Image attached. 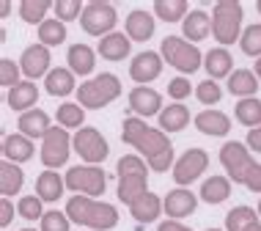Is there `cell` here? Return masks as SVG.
I'll return each instance as SVG.
<instances>
[{
	"mask_svg": "<svg viewBox=\"0 0 261 231\" xmlns=\"http://www.w3.org/2000/svg\"><path fill=\"white\" fill-rule=\"evenodd\" d=\"M25 185V173L22 168L17 163H9V160H3L0 163V193H3V198H11V195H17L22 190Z\"/></svg>",
	"mask_w": 261,
	"mask_h": 231,
	"instance_id": "obj_29",
	"label": "cell"
},
{
	"mask_svg": "<svg viewBox=\"0 0 261 231\" xmlns=\"http://www.w3.org/2000/svg\"><path fill=\"white\" fill-rule=\"evenodd\" d=\"M228 195H231V179L228 176H209V179H203L201 201H206V204H223V201H228Z\"/></svg>",
	"mask_w": 261,
	"mask_h": 231,
	"instance_id": "obj_32",
	"label": "cell"
},
{
	"mask_svg": "<svg viewBox=\"0 0 261 231\" xmlns=\"http://www.w3.org/2000/svg\"><path fill=\"white\" fill-rule=\"evenodd\" d=\"M206 168H209V154L206 151H203V149H187L179 160H176V165H173V182H176V185H181V187L193 185V182L198 179Z\"/></svg>",
	"mask_w": 261,
	"mask_h": 231,
	"instance_id": "obj_12",
	"label": "cell"
},
{
	"mask_svg": "<svg viewBox=\"0 0 261 231\" xmlns=\"http://www.w3.org/2000/svg\"><path fill=\"white\" fill-rule=\"evenodd\" d=\"M203 69L209 72V80H220V77H231L234 72V58H231V53L225 50V47H215V50H209L203 55Z\"/></svg>",
	"mask_w": 261,
	"mask_h": 231,
	"instance_id": "obj_22",
	"label": "cell"
},
{
	"mask_svg": "<svg viewBox=\"0 0 261 231\" xmlns=\"http://www.w3.org/2000/svg\"><path fill=\"white\" fill-rule=\"evenodd\" d=\"M157 231H193L190 226H185V223H176V220H165V223H160V228Z\"/></svg>",
	"mask_w": 261,
	"mask_h": 231,
	"instance_id": "obj_48",
	"label": "cell"
},
{
	"mask_svg": "<svg viewBox=\"0 0 261 231\" xmlns=\"http://www.w3.org/2000/svg\"><path fill=\"white\" fill-rule=\"evenodd\" d=\"M126 36L132 41H149L154 36V31H157V25H154V14H149L146 9H135L126 14Z\"/></svg>",
	"mask_w": 261,
	"mask_h": 231,
	"instance_id": "obj_20",
	"label": "cell"
},
{
	"mask_svg": "<svg viewBox=\"0 0 261 231\" xmlns=\"http://www.w3.org/2000/svg\"><path fill=\"white\" fill-rule=\"evenodd\" d=\"M33 151H36V146H33L31 138H25L22 132H14V135H6L3 141V157L9 160V163H25V160L33 157Z\"/></svg>",
	"mask_w": 261,
	"mask_h": 231,
	"instance_id": "obj_25",
	"label": "cell"
},
{
	"mask_svg": "<svg viewBox=\"0 0 261 231\" xmlns=\"http://www.w3.org/2000/svg\"><path fill=\"white\" fill-rule=\"evenodd\" d=\"M239 47H242L245 55L250 58H261V22H253L242 31V39H239Z\"/></svg>",
	"mask_w": 261,
	"mask_h": 231,
	"instance_id": "obj_39",
	"label": "cell"
},
{
	"mask_svg": "<svg viewBox=\"0 0 261 231\" xmlns=\"http://www.w3.org/2000/svg\"><path fill=\"white\" fill-rule=\"evenodd\" d=\"M261 218L253 207H234L228 215H225V231H248L250 226H256Z\"/></svg>",
	"mask_w": 261,
	"mask_h": 231,
	"instance_id": "obj_33",
	"label": "cell"
},
{
	"mask_svg": "<svg viewBox=\"0 0 261 231\" xmlns=\"http://www.w3.org/2000/svg\"><path fill=\"white\" fill-rule=\"evenodd\" d=\"M66 215L77 226H86L88 231H108L118 226V209L105 201H94L86 195H74L66 201Z\"/></svg>",
	"mask_w": 261,
	"mask_h": 231,
	"instance_id": "obj_3",
	"label": "cell"
},
{
	"mask_svg": "<svg viewBox=\"0 0 261 231\" xmlns=\"http://www.w3.org/2000/svg\"><path fill=\"white\" fill-rule=\"evenodd\" d=\"M206 231H223V228H206Z\"/></svg>",
	"mask_w": 261,
	"mask_h": 231,
	"instance_id": "obj_55",
	"label": "cell"
},
{
	"mask_svg": "<svg viewBox=\"0 0 261 231\" xmlns=\"http://www.w3.org/2000/svg\"><path fill=\"white\" fill-rule=\"evenodd\" d=\"M80 25L88 36H110L116 33V25H118V11L113 3H102V0H91L86 3V11L80 17Z\"/></svg>",
	"mask_w": 261,
	"mask_h": 231,
	"instance_id": "obj_8",
	"label": "cell"
},
{
	"mask_svg": "<svg viewBox=\"0 0 261 231\" xmlns=\"http://www.w3.org/2000/svg\"><path fill=\"white\" fill-rule=\"evenodd\" d=\"M220 163L228 179L245 185L250 193H261V163L250 157V149L239 141H228L220 149Z\"/></svg>",
	"mask_w": 261,
	"mask_h": 231,
	"instance_id": "obj_2",
	"label": "cell"
},
{
	"mask_svg": "<svg viewBox=\"0 0 261 231\" xmlns=\"http://www.w3.org/2000/svg\"><path fill=\"white\" fill-rule=\"evenodd\" d=\"M258 218H261V201H258Z\"/></svg>",
	"mask_w": 261,
	"mask_h": 231,
	"instance_id": "obj_53",
	"label": "cell"
},
{
	"mask_svg": "<svg viewBox=\"0 0 261 231\" xmlns=\"http://www.w3.org/2000/svg\"><path fill=\"white\" fill-rule=\"evenodd\" d=\"M0 14H3V17H9V14H11V3H9V0H3V6H0Z\"/></svg>",
	"mask_w": 261,
	"mask_h": 231,
	"instance_id": "obj_49",
	"label": "cell"
},
{
	"mask_svg": "<svg viewBox=\"0 0 261 231\" xmlns=\"http://www.w3.org/2000/svg\"><path fill=\"white\" fill-rule=\"evenodd\" d=\"M19 74H22V66H19V61H11V58H3L0 61V86L3 88H14L19 86Z\"/></svg>",
	"mask_w": 261,
	"mask_h": 231,
	"instance_id": "obj_41",
	"label": "cell"
},
{
	"mask_svg": "<svg viewBox=\"0 0 261 231\" xmlns=\"http://www.w3.org/2000/svg\"><path fill=\"white\" fill-rule=\"evenodd\" d=\"M242 3L237 0H220L212 9V36L217 39L220 47H228L242 39Z\"/></svg>",
	"mask_w": 261,
	"mask_h": 231,
	"instance_id": "obj_5",
	"label": "cell"
},
{
	"mask_svg": "<svg viewBox=\"0 0 261 231\" xmlns=\"http://www.w3.org/2000/svg\"><path fill=\"white\" fill-rule=\"evenodd\" d=\"M160 55H162V61H168V66L179 69L181 77L198 72L203 64L201 50L195 44H190L185 36H165L160 44Z\"/></svg>",
	"mask_w": 261,
	"mask_h": 231,
	"instance_id": "obj_7",
	"label": "cell"
},
{
	"mask_svg": "<svg viewBox=\"0 0 261 231\" xmlns=\"http://www.w3.org/2000/svg\"><path fill=\"white\" fill-rule=\"evenodd\" d=\"M6 102H9V108L14 110V113H28V110L36 108L39 102V88L33 80H22L19 86H14L9 94H6Z\"/></svg>",
	"mask_w": 261,
	"mask_h": 231,
	"instance_id": "obj_17",
	"label": "cell"
},
{
	"mask_svg": "<svg viewBox=\"0 0 261 231\" xmlns=\"http://www.w3.org/2000/svg\"><path fill=\"white\" fill-rule=\"evenodd\" d=\"M118 96H121V80L113 72H102L91 77V80L80 83V88H77V102L88 110H99L105 105H110L113 99H118Z\"/></svg>",
	"mask_w": 261,
	"mask_h": 231,
	"instance_id": "obj_6",
	"label": "cell"
},
{
	"mask_svg": "<svg viewBox=\"0 0 261 231\" xmlns=\"http://www.w3.org/2000/svg\"><path fill=\"white\" fill-rule=\"evenodd\" d=\"M50 64H53V55H50V47H44V44H31L22 50V55H19V66H22V74L28 80L47 77L53 72Z\"/></svg>",
	"mask_w": 261,
	"mask_h": 231,
	"instance_id": "obj_13",
	"label": "cell"
},
{
	"mask_svg": "<svg viewBox=\"0 0 261 231\" xmlns=\"http://www.w3.org/2000/svg\"><path fill=\"white\" fill-rule=\"evenodd\" d=\"M19 231H36V228H19Z\"/></svg>",
	"mask_w": 261,
	"mask_h": 231,
	"instance_id": "obj_54",
	"label": "cell"
},
{
	"mask_svg": "<svg viewBox=\"0 0 261 231\" xmlns=\"http://www.w3.org/2000/svg\"><path fill=\"white\" fill-rule=\"evenodd\" d=\"M121 141L129 143L132 149H138L140 157H146V165L157 173H165L168 168L176 165L173 160V143L162 130H154L143 118L126 116L121 124Z\"/></svg>",
	"mask_w": 261,
	"mask_h": 231,
	"instance_id": "obj_1",
	"label": "cell"
},
{
	"mask_svg": "<svg viewBox=\"0 0 261 231\" xmlns=\"http://www.w3.org/2000/svg\"><path fill=\"white\" fill-rule=\"evenodd\" d=\"M195 96H198V102H203V105H217L223 99V91L215 80H203L195 86Z\"/></svg>",
	"mask_w": 261,
	"mask_h": 231,
	"instance_id": "obj_44",
	"label": "cell"
},
{
	"mask_svg": "<svg viewBox=\"0 0 261 231\" xmlns=\"http://www.w3.org/2000/svg\"><path fill=\"white\" fill-rule=\"evenodd\" d=\"M72 146H74V151L86 160V165H99V163L108 160V154H110L108 141H105V135L96 127L77 130V135L72 138Z\"/></svg>",
	"mask_w": 261,
	"mask_h": 231,
	"instance_id": "obj_10",
	"label": "cell"
},
{
	"mask_svg": "<svg viewBox=\"0 0 261 231\" xmlns=\"http://www.w3.org/2000/svg\"><path fill=\"white\" fill-rule=\"evenodd\" d=\"M165 215L171 220H181V218H190V215L195 212V207H198V198H195L193 190H187V187H176L165 195Z\"/></svg>",
	"mask_w": 261,
	"mask_h": 231,
	"instance_id": "obj_16",
	"label": "cell"
},
{
	"mask_svg": "<svg viewBox=\"0 0 261 231\" xmlns=\"http://www.w3.org/2000/svg\"><path fill=\"white\" fill-rule=\"evenodd\" d=\"M234 113H237V121L245 124V127H250V130L261 127V99H256V96H250V99H239Z\"/></svg>",
	"mask_w": 261,
	"mask_h": 231,
	"instance_id": "obj_36",
	"label": "cell"
},
{
	"mask_svg": "<svg viewBox=\"0 0 261 231\" xmlns=\"http://www.w3.org/2000/svg\"><path fill=\"white\" fill-rule=\"evenodd\" d=\"M190 91H193V86H190L187 77H173L171 83H168V96H173V99H187Z\"/></svg>",
	"mask_w": 261,
	"mask_h": 231,
	"instance_id": "obj_45",
	"label": "cell"
},
{
	"mask_svg": "<svg viewBox=\"0 0 261 231\" xmlns=\"http://www.w3.org/2000/svg\"><path fill=\"white\" fill-rule=\"evenodd\" d=\"M245 146H248L250 151H258V154H261V127H256V130L248 132V138H245Z\"/></svg>",
	"mask_w": 261,
	"mask_h": 231,
	"instance_id": "obj_47",
	"label": "cell"
},
{
	"mask_svg": "<svg viewBox=\"0 0 261 231\" xmlns=\"http://www.w3.org/2000/svg\"><path fill=\"white\" fill-rule=\"evenodd\" d=\"M55 9L53 0H22L19 3V17L28 25H41L47 19V11Z\"/></svg>",
	"mask_w": 261,
	"mask_h": 231,
	"instance_id": "obj_35",
	"label": "cell"
},
{
	"mask_svg": "<svg viewBox=\"0 0 261 231\" xmlns=\"http://www.w3.org/2000/svg\"><path fill=\"white\" fill-rule=\"evenodd\" d=\"M129 110L138 118H149L162 113V94L149 86H135L129 91Z\"/></svg>",
	"mask_w": 261,
	"mask_h": 231,
	"instance_id": "obj_15",
	"label": "cell"
},
{
	"mask_svg": "<svg viewBox=\"0 0 261 231\" xmlns=\"http://www.w3.org/2000/svg\"><path fill=\"white\" fill-rule=\"evenodd\" d=\"M11 220H14V204L9 198H0V226L9 228Z\"/></svg>",
	"mask_w": 261,
	"mask_h": 231,
	"instance_id": "obj_46",
	"label": "cell"
},
{
	"mask_svg": "<svg viewBox=\"0 0 261 231\" xmlns=\"http://www.w3.org/2000/svg\"><path fill=\"white\" fill-rule=\"evenodd\" d=\"M248 231H261V220H258V223H256V226H250V228H248Z\"/></svg>",
	"mask_w": 261,
	"mask_h": 231,
	"instance_id": "obj_51",
	"label": "cell"
},
{
	"mask_svg": "<svg viewBox=\"0 0 261 231\" xmlns=\"http://www.w3.org/2000/svg\"><path fill=\"white\" fill-rule=\"evenodd\" d=\"M83 121H86V108L80 102H63L58 108V127L83 130Z\"/></svg>",
	"mask_w": 261,
	"mask_h": 231,
	"instance_id": "obj_38",
	"label": "cell"
},
{
	"mask_svg": "<svg viewBox=\"0 0 261 231\" xmlns=\"http://www.w3.org/2000/svg\"><path fill=\"white\" fill-rule=\"evenodd\" d=\"M63 41H66V25H63L58 17L44 19V22L39 25V44L58 47V44H63Z\"/></svg>",
	"mask_w": 261,
	"mask_h": 231,
	"instance_id": "obj_37",
	"label": "cell"
},
{
	"mask_svg": "<svg viewBox=\"0 0 261 231\" xmlns=\"http://www.w3.org/2000/svg\"><path fill=\"white\" fill-rule=\"evenodd\" d=\"M132 50V39L126 36V33H110V36L99 39V55L105 61H110V64H116V61H124L126 55Z\"/></svg>",
	"mask_w": 261,
	"mask_h": 231,
	"instance_id": "obj_24",
	"label": "cell"
},
{
	"mask_svg": "<svg viewBox=\"0 0 261 231\" xmlns=\"http://www.w3.org/2000/svg\"><path fill=\"white\" fill-rule=\"evenodd\" d=\"M162 209H165V201L154 193H146L143 198H138L135 204L129 207V212L138 223H154L162 215Z\"/></svg>",
	"mask_w": 261,
	"mask_h": 231,
	"instance_id": "obj_27",
	"label": "cell"
},
{
	"mask_svg": "<svg viewBox=\"0 0 261 231\" xmlns=\"http://www.w3.org/2000/svg\"><path fill=\"white\" fill-rule=\"evenodd\" d=\"M83 11H86V6H83L80 0H58V3H55V17H58L63 25L72 22L77 17H83Z\"/></svg>",
	"mask_w": 261,
	"mask_h": 231,
	"instance_id": "obj_42",
	"label": "cell"
},
{
	"mask_svg": "<svg viewBox=\"0 0 261 231\" xmlns=\"http://www.w3.org/2000/svg\"><path fill=\"white\" fill-rule=\"evenodd\" d=\"M256 9H258V14H261V0H258V3H256Z\"/></svg>",
	"mask_w": 261,
	"mask_h": 231,
	"instance_id": "obj_52",
	"label": "cell"
},
{
	"mask_svg": "<svg viewBox=\"0 0 261 231\" xmlns=\"http://www.w3.org/2000/svg\"><path fill=\"white\" fill-rule=\"evenodd\" d=\"M181 33H185V39L190 41V44L203 41L212 33V17L203 9H193L185 17V22H181Z\"/></svg>",
	"mask_w": 261,
	"mask_h": 231,
	"instance_id": "obj_21",
	"label": "cell"
},
{
	"mask_svg": "<svg viewBox=\"0 0 261 231\" xmlns=\"http://www.w3.org/2000/svg\"><path fill=\"white\" fill-rule=\"evenodd\" d=\"M66 187L74 190L77 195H86V198H96L105 193L108 187V176L99 165H74L66 173Z\"/></svg>",
	"mask_w": 261,
	"mask_h": 231,
	"instance_id": "obj_9",
	"label": "cell"
},
{
	"mask_svg": "<svg viewBox=\"0 0 261 231\" xmlns=\"http://www.w3.org/2000/svg\"><path fill=\"white\" fill-rule=\"evenodd\" d=\"M154 14L162 22H185V17L190 14L187 0H157L154 3Z\"/></svg>",
	"mask_w": 261,
	"mask_h": 231,
	"instance_id": "obj_34",
	"label": "cell"
},
{
	"mask_svg": "<svg viewBox=\"0 0 261 231\" xmlns=\"http://www.w3.org/2000/svg\"><path fill=\"white\" fill-rule=\"evenodd\" d=\"M44 91L50 96H66V94H77V86H74V72L72 69H53L50 74L44 77Z\"/></svg>",
	"mask_w": 261,
	"mask_h": 231,
	"instance_id": "obj_26",
	"label": "cell"
},
{
	"mask_svg": "<svg viewBox=\"0 0 261 231\" xmlns=\"http://www.w3.org/2000/svg\"><path fill=\"white\" fill-rule=\"evenodd\" d=\"M66 187V176H58V171H44L36 176V195L41 201H58Z\"/></svg>",
	"mask_w": 261,
	"mask_h": 231,
	"instance_id": "obj_28",
	"label": "cell"
},
{
	"mask_svg": "<svg viewBox=\"0 0 261 231\" xmlns=\"http://www.w3.org/2000/svg\"><path fill=\"white\" fill-rule=\"evenodd\" d=\"M195 130L203 132V135H209V138H223V135H228L231 132V118L223 113V110H201L198 116H195Z\"/></svg>",
	"mask_w": 261,
	"mask_h": 231,
	"instance_id": "obj_18",
	"label": "cell"
},
{
	"mask_svg": "<svg viewBox=\"0 0 261 231\" xmlns=\"http://www.w3.org/2000/svg\"><path fill=\"white\" fill-rule=\"evenodd\" d=\"M41 204H44V201H41L36 193H33V195H25V198H19V204H17L19 218H25V220H31V223L41 220V218H44V209H41Z\"/></svg>",
	"mask_w": 261,
	"mask_h": 231,
	"instance_id": "obj_40",
	"label": "cell"
},
{
	"mask_svg": "<svg viewBox=\"0 0 261 231\" xmlns=\"http://www.w3.org/2000/svg\"><path fill=\"white\" fill-rule=\"evenodd\" d=\"M69 149H72V138L63 127H53L44 135V143H41V163L47 165V171H55L69 160Z\"/></svg>",
	"mask_w": 261,
	"mask_h": 231,
	"instance_id": "obj_11",
	"label": "cell"
},
{
	"mask_svg": "<svg viewBox=\"0 0 261 231\" xmlns=\"http://www.w3.org/2000/svg\"><path fill=\"white\" fill-rule=\"evenodd\" d=\"M17 130L22 132L25 138H41L44 141V135L53 130V124H50V113H44L41 108H33V110H28V113H22L17 118Z\"/></svg>",
	"mask_w": 261,
	"mask_h": 231,
	"instance_id": "obj_19",
	"label": "cell"
},
{
	"mask_svg": "<svg viewBox=\"0 0 261 231\" xmlns=\"http://www.w3.org/2000/svg\"><path fill=\"white\" fill-rule=\"evenodd\" d=\"M256 77H258V83H261V58L256 61Z\"/></svg>",
	"mask_w": 261,
	"mask_h": 231,
	"instance_id": "obj_50",
	"label": "cell"
},
{
	"mask_svg": "<svg viewBox=\"0 0 261 231\" xmlns=\"http://www.w3.org/2000/svg\"><path fill=\"white\" fill-rule=\"evenodd\" d=\"M162 74V55L154 50H143L132 58L129 64V77L138 83V86H149Z\"/></svg>",
	"mask_w": 261,
	"mask_h": 231,
	"instance_id": "obj_14",
	"label": "cell"
},
{
	"mask_svg": "<svg viewBox=\"0 0 261 231\" xmlns=\"http://www.w3.org/2000/svg\"><path fill=\"white\" fill-rule=\"evenodd\" d=\"M116 173H118V201L132 207L138 198H143L149 193V171H146L143 157L124 154L116 165Z\"/></svg>",
	"mask_w": 261,
	"mask_h": 231,
	"instance_id": "obj_4",
	"label": "cell"
},
{
	"mask_svg": "<svg viewBox=\"0 0 261 231\" xmlns=\"http://www.w3.org/2000/svg\"><path fill=\"white\" fill-rule=\"evenodd\" d=\"M160 118V130L162 132H181L190 124V110L185 105H168V108H162V113L157 116Z\"/></svg>",
	"mask_w": 261,
	"mask_h": 231,
	"instance_id": "obj_31",
	"label": "cell"
},
{
	"mask_svg": "<svg viewBox=\"0 0 261 231\" xmlns=\"http://www.w3.org/2000/svg\"><path fill=\"white\" fill-rule=\"evenodd\" d=\"M69 226H72L69 215L58 212V209H50V212H44V218H41V231H69Z\"/></svg>",
	"mask_w": 261,
	"mask_h": 231,
	"instance_id": "obj_43",
	"label": "cell"
},
{
	"mask_svg": "<svg viewBox=\"0 0 261 231\" xmlns=\"http://www.w3.org/2000/svg\"><path fill=\"white\" fill-rule=\"evenodd\" d=\"M228 91L234 96H242V99H250L258 91V77L250 69H234V74L228 77Z\"/></svg>",
	"mask_w": 261,
	"mask_h": 231,
	"instance_id": "obj_30",
	"label": "cell"
},
{
	"mask_svg": "<svg viewBox=\"0 0 261 231\" xmlns=\"http://www.w3.org/2000/svg\"><path fill=\"white\" fill-rule=\"evenodd\" d=\"M66 64L74 74H91L96 69V53L88 44L77 41V44H72L66 50Z\"/></svg>",
	"mask_w": 261,
	"mask_h": 231,
	"instance_id": "obj_23",
	"label": "cell"
}]
</instances>
